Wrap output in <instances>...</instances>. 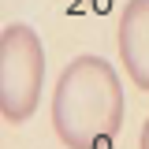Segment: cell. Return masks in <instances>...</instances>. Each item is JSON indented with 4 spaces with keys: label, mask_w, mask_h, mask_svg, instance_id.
<instances>
[{
    "label": "cell",
    "mask_w": 149,
    "mask_h": 149,
    "mask_svg": "<svg viewBox=\"0 0 149 149\" xmlns=\"http://www.w3.org/2000/svg\"><path fill=\"white\" fill-rule=\"evenodd\" d=\"M123 82L104 56L82 52L60 71L52 90V130L67 149H101L123 127Z\"/></svg>",
    "instance_id": "obj_1"
},
{
    "label": "cell",
    "mask_w": 149,
    "mask_h": 149,
    "mask_svg": "<svg viewBox=\"0 0 149 149\" xmlns=\"http://www.w3.org/2000/svg\"><path fill=\"white\" fill-rule=\"evenodd\" d=\"M45 90V45L34 26L8 22L0 34V116L26 123Z\"/></svg>",
    "instance_id": "obj_2"
},
{
    "label": "cell",
    "mask_w": 149,
    "mask_h": 149,
    "mask_svg": "<svg viewBox=\"0 0 149 149\" xmlns=\"http://www.w3.org/2000/svg\"><path fill=\"white\" fill-rule=\"evenodd\" d=\"M123 71L134 78L138 90H149V0H127L119 30H116Z\"/></svg>",
    "instance_id": "obj_3"
},
{
    "label": "cell",
    "mask_w": 149,
    "mask_h": 149,
    "mask_svg": "<svg viewBox=\"0 0 149 149\" xmlns=\"http://www.w3.org/2000/svg\"><path fill=\"white\" fill-rule=\"evenodd\" d=\"M138 149H149V119H146V127H142V142H138Z\"/></svg>",
    "instance_id": "obj_4"
}]
</instances>
